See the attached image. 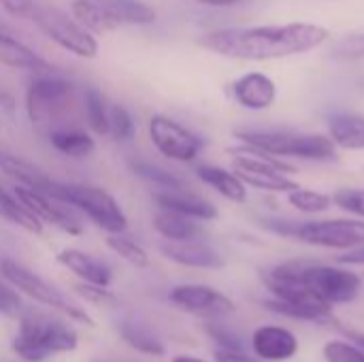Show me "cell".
I'll use <instances>...</instances> for the list:
<instances>
[{"mask_svg": "<svg viewBox=\"0 0 364 362\" xmlns=\"http://www.w3.org/2000/svg\"><path fill=\"white\" fill-rule=\"evenodd\" d=\"M331 32L318 23H284V26H252V28H220L198 38V45L235 60H277L305 53L322 47Z\"/></svg>", "mask_w": 364, "mask_h": 362, "instance_id": "obj_1", "label": "cell"}, {"mask_svg": "<svg viewBox=\"0 0 364 362\" xmlns=\"http://www.w3.org/2000/svg\"><path fill=\"white\" fill-rule=\"evenodd\" d=\"M43 192L66 203L77 213H83L87 220H92L98 228H102L109 235L126 233V228H128V218H126L124 209L119 207L115 196L102 188L49 179Z\"/></svg>", "mask_w": 364, "mask_h": 362, "instance_id": "obj_2", "label": "cell"}, {"mask_svg": "<svg viewBox=\"0 0 364 362\" xmlns=\"http://www.w3.org/2000/svg\"><path fill=\"white\" fill-rule=\"evenodd\" d=\"M79 337L64 322L43 314H28L19 322V333L13 339L15 354L26 362H43L55 354L75 352Z\"/></svg>", "mask_w": 364, "mask_h": 362, "instance_id": "obj_3", "label": "cell"}, {"mask_svg": "<svg viewBox=\"0 0 364 362\" xmlns=\"http://www.w3.org/2000/svg\"><path fill=\"white\" fill-rule=\"evenodd\" d=\"M237 139L260 151L282 158L326 162L335 158L337 145L324 134H303L292 130H237Z\"/></svg>", "mask_w": 364, "mask_h": 362, "instance_id": "obj_4", "label": "cell"}, {"mask_svg": "<svg viewBox=\"0 0 364 362\" xmlns=\"http://www.w3.org/2000/svg\"><path fill=\"white\" fill-rule=\"evenodd\" d=\"M228 154L232 156V173L245 186L284 194L301 188L294 179L286 175L292 173V166H286L282 160H277V156H271L245 143L239 147H230Z\"/></svg>", "mask_w": 364, "mask_h": 362, "instance_id": "obj_5", "label": "cell"}, {"mask_svg": "<svg viewBox=\"0 0 364 362\" xmlns=\"http://www.w3.org/2000/svg\"><path fill=\"white\" fill-rule=\"evenodd\" d=\"M0 273L2 277L19 292H23L28 299L45 305V307H51L53 312H60L62 316H66L68 320H75L79 324H85V326H94L92 318L79 309L77 305H73L53 284H49L47 280H43L41 275L32 273L30 269H26L23 265L11 260V258H2L0 260Z\"/></svg>", "mask_w": 364, "mask_h": 362, "instance_id": "obj_6", "label": "cell"}, {"mask_svg": "<svg viewBox=\"0 0 364 362\" xmlns=\"http://www.w3.org/2000/svg\"><path fill=\"white\" fill-rule=\"evenodd\" d=\"M30 19L36 23V28L49 41H53L64 51H68V53H73L77 58H96L98 41L77 19H70L68 15H64L58 9L38 6V4H36Z\"/></svg>", "mask_w": 364, "mask_h": 362, "instance_id": "obj_7", "label": "cell"}, {"mask_svg": "<svg viewBox=\"0 0 364 362\" xmlns=\"http://www.w3.org/2000/svg\"><path fill=\"white\" fill-rule=\"evenodd\" d=\"M303 277H305L307 288L318 299L328 303L331 307L352 303L358 297L360 288H363V280L354 271L339 269V267H326V265L307 262V267L303 271Z\"/></svg>", "mask_w": 364, "mask_h": 362, "instance_id": "obj_8", "label": "cell"}, {"mask_svg": "<svg viewBox=\"0 0 364 362\" xmlns=\"http://www.w3.org/2000/svg\"><path fill=\"white\" fill-rule=\"evenodd\" d=\"M73 83L55 73L34 75L26 90V111L32 124L47 122L55 117L60 109L66 107V100L73 94Z\"/></svg>", "mask_w": 364, "mask_h": 362, "instance_id": "obj_9", "label": "cell"}, {"mask_svg": "<svg viewBox=\"0 0 364 362\" xmlns=\"http://www.w3.org/2000/svg\"><path fill=\"white\" fill-rule=\"evenodd\" d=\"M147 130H149V139L154 147L162 156L175 162L196 160V156L203 151V145H205L200 137H196L192 130H188L186 126H181L168 115H154L149 119Z\"/></svg>", "mask_w": 364, "mask_h": 362, "instance_id": "obj_10", "label": "cell"}, {"mask_svg": "<svg viewBox=\"0 0 364 362\" xmlns=\"http://www.w3.org/2000/svg\"><path fill=\"white\" fill-rule=\"evenodd\" d=\"M294 239L328 250H352L364 243V222L360 220H320L301 222Z\"/></svg>", "mask_w": 364, "mask_h": 362, "instance_id": "obj_11", "label": "cell"}, {"mask_svg": "<svg viewBox=\"0 0 364 362\" xmlns=\"http://www.w3.org/2000/svg\"><path fill=\"white\" fill-rule=\"evenodd\" d=\"M13 192L43 224H51V226L60 228L62 233L75 235V237L83 233V224H81L77 211L73 207H68L66 203H62L41 190H32V188H23V186H15Z\"/></svg>", "mask_w": 364, "mask_h": 362, "instance_id": "obj_12", "label": "cell"}, {"mask_svg": "<svg viewBox=\"0 0 364 362\" xmlns=\"http://www.w3.org/2000/svg\"><path fill=\"white\" fill-rule=\"evenodd\" d=\"M168 301L188 314H198V316H209V318L226 316L235 312V303L226 294L209 286H196V284L173 288L168 294Z\"/></svg>", "mask_w": 364, "mask_h": 362, "instance_id": "obj_13", "label": "cell"}, {"mask_svg": "<svg viewBox=\"0 0 364 362\" xmlns=\"http://www.w3.org/2000/svg\"><path fill=\"white\" fill-rule=\"evenodd\" d=\"M252 352L267 362H284L296 356L299 339L296 335L279 324L258 326L252 335Z\"/></svg>", "mask_w": 364, "mask_h": 362, "instance_id": "obj_14", "label": "cell"}, {"mask_svg": "<svg viewBox=\"0 0 364 362\" xmlns=\"http://www.w3.org/2000/svg\"><path fill=\"white\" fill-rule=\"evenodd\" d=\"M154 203L158 205V209H168V211L188 215L192 220H198V222H209V220H215L220 215L218 207L211 201L186 190V186L183 188L158 190L154 194Z\"/></svg>", "mask_w": 364, "mask_h": 362, "instance_id": "obj_15", "label": "cell"}, {"mask_svg": "<svg viewBox=\"0 0 364 362\" xmlns=\"http://www.w3.org/2000/svg\"><path fill=\"white\" fill-rule=\"evenodd\" d=\"M232 98L250 111H264L277 98L275 81L264 73H247L232 81L230 85Z\"/></svg>", "mask_w": 364, "mask_h": 362, "instance_id": "obj_16", "label": "cell"}, {"mask_svg": "<svg viewBox=\"0 0 364 362\" xmlns=\"http://www.w3.org/2000/svg\"><path fill=\"white\" fill-rule=\"evenodd\" d=\"M162 254L171 260L177 262L181 267H190V269H222L224 267V258L222 254L198 239L192 241H166L162 245Z\"/></svg>", "mask_w": 364, "mask_h": 362, "instance_id": "obj_17", "label": "cell"}, {"mask_svg": "<svg viewBox=\"0 0 364 362\" xmlns=\"http://www.w3.org/2000/svg\"><path fill=\"white\" fill-rule=\"evenodd\" d=\"M0 64L15 70H30L34 75L53 73V66L45 58H41L32 47H28L23 41L11 34L9 28L0 30Z\"/></svg>", "mask_w": 364, "mask_h": 362, "instance_id": "obj_18", "label": "cell"}, {"mask_svg": "<svg viewBox=\"0 0 364 362\" xmlns=\"http://www.w3.org/2000/svg\"><path fill=\"white\" fill-rule=\"evenodd\" d=\"M58 262L62 267H66L70 273H75L85 284H94V286L109 288V284L113 280L111 269L107 265H102L94 256H90L85 252H79V250H62L58 254Z\"/></svg>", "mask_w": 364, "mask_h": 362, "instance_id": "obj_19", "label": "cell"}, {"mask_svg": "<svg viewBox=\"0 0 364 362\" xmlns=\"http://www.w3.org/2000/svg\"><path fill=\"white\" fill-rule=\"evenodd\" d=\"M267 309L273 314L292 318V320H303V322H316V324H326L333 320V307L320 299H309V301H279L271 299L264 303Z\"/></svg>", "mask_w": 364, "mask_h": 362, "instance_id": "obj_20", "label": "cell"}, {"mask_svg": "<svg viewBox=\"0 0 364 362\" xmlns=\"http://www.w3.org/2000/svg\"><path fill=\"white\" fill-rule=\"evenodd\" d=\"M196 177L213 188L218 194L228 198L230 203H245L247 201V186L232 173L222 166H211V164H200L196 169Z\"/></svg>", "mask_w": 364, "mask_h": 362, "instance_id": "obj_21", "label": "cell"}, {"mask_svg": "<svg viewBox=\"0 0 364 362\" xmlns=\"http://www.w3.org/2000/svg\"><path fill=\"white\" fill-rule=\"evenodd\" d=\"M117 26H151L156 9L143 0H96Z\"/></svg>", "mask_w": 364, "mask_h": 362, "instance_id": "obj_22", "label": "cell"}, {"mask_svg": "<svg viewBox=\"0 0 364 362\" xmlns=\"http://www.w3.org/2000/svg\"><path fill=\"white\" fill-rule=\"evenodd\" d=\"M154 228L166 241H192L203 235L198 220H192L168 209H158V213L154 215Z\"/></svg>", "mask_w": 364, "mask_h": 362, "instance_id": "obj_23", "label": "cell"}, {"mask_svg": "<svg viewBox=\"0 0 364 362\" xmlns=\"http://www.w3.org/2000/svg\"><path fill=\"white\" fill-rule=\"evenodd\" d=\"M328 137L341 149H364V117L356 113H335L328 119Z\"/></svg>", "mask_w": 364, "mask_h": 362, "instance_id": "obj_24", "label": "cell"}, {"mask_svg": "<svg viewBox=\"0 0 364 362\" xmlns=\"http://www.w3.org/2000/svg\"><path fill=\"white\" fill-rule=\"evenodd\" d=\"M0 171H4L11 179H15L17 186L41 190V192L45 190L47 181L51 179L38 166H34L28 160H23L15 154H9V151H0Z\"/></svg>", "mask_w": 364, "mask_h": 362, "instance_id": "obj_25", "label": "cell"}, {"mask_svg": "<svg viewBox=\"0 0 364 362\" xmlns=\"http://www.w3.org/2000/svg\"><path fill=\"white\" fill-rule=\"evenodd\" d=\"M0 218L23 228L26 233H32V235H41L43 233V222L17 198L15 192H9L6 188L0 186Z\"/></svg>", "mask_w": 364, "mask_h": 362, "instance_id": "obj_26", "label": "cell"}, {"mask_svg": "<svg viewBox=\"0 0 364 362\" xmlns=\"http://www.w3.org/2000/svg\"><path fill=\"white\" fill-rule=\"evenodd\" d=\"M70 13H73V19H77L92 34H105V32L119 28L96 0H73Z\"/></svg>", "mask_w": 364, "mask_h": 362, "instance_id": "obj_27", "label": "cell"}, {"mask_svg": "<svg viewBox=\"0 0 364 362\" xmlns=\"http://www.w3.org/2000/svg\"><path fill=\"white\" fill-rule=\"evenodd\" d=\"M49 141L60 154H64L68 158H75V160H83V158H87V156H92L96 151L94 139L83 130L60 128V130H53L49 134Z\"/></svg>", "mask_w": 364, "mask_h": 362, "instance_id": "obj_28", "label": "cell"}, {"mask_svg": "<svg viewBox=\"0 0 364 362\" xmlns=\"http://www.w3.org/2000/svg\"><path fill=\"white\" fill-rule=\"evenodd\" d=\"M83 105H85L87 126L100 137L109 134V109L111 107L107 105V98L102 96V92L96 87H87L83 96Z\"/></svg>", "mask_w": 364, "mask_h": 362, "instance_id": "obj_29", "label": "cell"}, {"mask_svg": "<svg viewBox=\"0 0 364 362\" xmlns=\"http://www.w3.org/2000/svg\"><path fill=\"white\" fill-rule=\"evenodd\" d=\"M107 247L111 252H115L119 258H124L128 265L136 267V269H147L149 267V254L130 237H126L124 233H113L107 237Z\"/></svg>", "mask_w": 364, "mask_h": 362, "instance_id": "obj_30", "label": "cell"}, {"mask_svg": "<svg viewBox=\"0 0 364 362\" xmlns=\"http://www.w3.org/2000/svg\"><path fill=\"white\" fill-rule=\"evenodd\" d=\"M130 171L136 177L154 183L160 190H164V188H183V181L177 175H173L171 171H166V169H162L158 164H151L147 160H130Z\"/></svg>", "mask_w": 364, "mask_h": 362, "instance_id": "obj_31", "label": "cell"}, {"mask_svg": "<svg viewBox=\"0 0 364 362\" xmlns=\"http://www.w3.org/2000/svg\"><path fill=\"white\" fill-rule=\"evenodd\" d=\"M119 333H122V339L141 354H147V356H162L164 354V346L154 335H149L145 329H141L136 324L126 322L119 326Z\"/></svg>", "mask_w": 364, "mask_h": 362, "instance_id": "obj_32", "label": "cell"}, {"mask_svg": "<svg viewBox=\"0 0 364 362\" xmlns=\"http://www.w3.org/2000/svg\"><path fill=\"white\" fill-rule=\"evenodd\" d=\"M288 203L303 213H322L333 205V196L314 192V190H305V188H296V190L288 192Z\"/></svg>", "mask_w": 364, "mask_h": 362, "instance_id": "obj_33", "label": "cell"}, {"mask_svg": "<svg viewBox=\"0 0 364 362\" xmlns=\"http://www.w3.org/2000/svg\"><path fill=\"white\" fill-rule=\"evenodd\" d=\"M322 354L326 362H364V350L352 339H331L324 344Z\"/></svg>", "mask_w": 364, "mask_h": 362, "instance_id": "obj_34", "label": "cell"}, {"mask_svg": "<svg viewBox=\"0 0 364 362\" xmlns=\"http://www.w3.org/2000/svg\"><path fill=\"white\" fill-rule=\"evenodd\" d=\"M109 134L115 141H130L134 137V122L126 107L113 105L109 109Z\"/></svg>", "mask_w": 364, "mask_h": 362, "instance_id": "obj_35", "label": "cell"}, {"mask_svg": "<svg viewBox=\"0 0 364 362\" xmlns=\"http://www.w3.org/2000/svg\"><path fill=\"white\" fill-rule=\"evenodd\" d=\"M333 203L341 207L348 213H354L358 218H364V190H354V188H343L333 196Z\"/></svg>", "mask_w": 364, "mask_h": 362, "instance_id": "obj_36", "label": "cell"}, {"mask_svg": "<svg viewBox=\"0 0 364 362\" xmlns=\"http://www.w3.org/2000/svg\"><path fill=\"white\" fill-rule=\"evenodd\" d=\"M333 58L339 60H363L364 58V32L341 38L333 47Z\"/></svg>", "mask_w": 364, "mask_h": 362, "instance_id": "obj_37", "label": "cell"}, {"mask_svg": "<svg viewBox=\"0 0 364 362\" xmlns=\"http://www.w3.org/2000/svg\"><path fill=\"white\" fill-rule=\"evenodd\" d=\"M205 331H207L209 337L218 344L220 350H226V352H243L241 339H239L232 331H228L226 326H222V324H207Z\"/></svg>", "mask_w": 364, "mask_h": 362, "instance_id": "obj_38", "label": "cell"}, {"mask_svg": "<svg viewBox=\"0 0 364 362\" xmlns=\"http://www.w3.org/2000/svg\"><path fill=\"white\" fill-rule=\"evenodd\" d=\"M75 292L81 297V299H85V301H90V303H96V305H113L115 303V294L113 292H109L105 286H94V284H79L77 288H75Z\"/></svg>", "mask_w": 364, "mask_h": 362, "instance_id": "obj_39", "label": "cell"}, {"mask_svg": "<svg viewBox=\"0 0 364 362\" xmlns=\"http://www.w3.org/2000/svg\"><path fill=\"white\" fill-rule=\"evenodd\" d=\"M0 6L11 17H26V19H30L36 9L34 0H0Z\"/></svg>", "mask_w": 364, "mask_h": 362, "instance_id": "obj_40", "label": "cell"}, {"mask_svg": "<svg viewBox=\"0 0 364 362\" xmlns=\"http://www.w3.org/2000/svg\"><path fill=\"white\" fill-rule=\"evenodd\" d=\"M17 307H19V297L11 288L0 284V314H13L17 312Z\"/></svg>", "mask_w": 364, "mask_h": 362, "instance_id": "obj_41", "label": "cell"}, {"mask_svg": "<svg viewBox=\"0 0 364 362\" xmlns=\"http://www.w3.org/2000/svg\"><path fill=\"white\" fill-rule=\"evenodd\" d=\"M337 260H339V265H350V267L360 265V267H364V243L352 247V250H346Z\"/></svg>", "mask_w": 364, "mask_h": 362, "instance_id": "obj_42", "label": "cell"}, {"mask_svg": "<svg viewBox=\"0 0 364 362\" xmlns=\"http://www.w3.org/2000/svg\"><path fill=\"white\" fill-rule=\"evenodd\" d=\"M215 362H262L258 356H247L243 352H226V350H218L215 352Z\"/></svg>", "mask_w": 364, "mask_h": 362, "instance_id": "obj_43", "label": "cell"}, {"mask_svg": "<svg viewBox=\"0 0 364 362\" xmlns=\"http://www.w3.org/2000/svg\"><path fill=\"white\" fill-rule=\"evenodd\" d=\"M196 2L198 4H205V6H235L241 0H196Z\"/></svg>", "mask_w": 364, "mask_h": 362, "instance_id": "obj_44", "label": "cell"}, {"mask_svg": "<svg viewBox=\"0 0 364 362\" xmlns=\"http://www.w3.org/2000/svg\"><path fill=\"white\" fill-rule=\"evenodd\" d=\"M173 362H205L203 358H196V356H175Z\"/></svg>", "mask_w": 364, "mask_h": 362, "instance_id": "obj_45", "label": "cell"}, {"mask_svg": "<svg viewBox=\"0 0 364 362\" xmlns=\"http://www.w3.org/2000/svg\"><path fill=\"white\" fill-rule=\"evenodd\" d=\"M0 30H6V28H4V26H2V23H0Z\"/></svg>", "mask_w": 364, "mask_h": 362, "instance_id": "obj_46", "label": "cell"}]
</instances>
